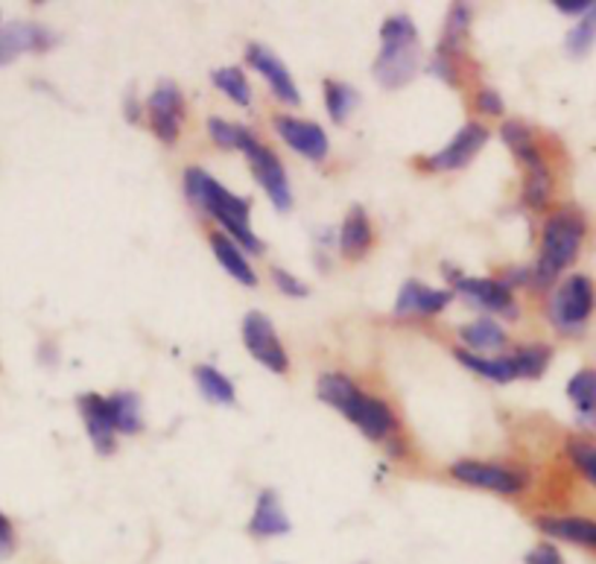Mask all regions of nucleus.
<instances>
[{"mask_svg":"<svg viewBox=\"0 0 596 564\" xmlns=\"http://www.w3.org/2000/svg\"><path fill=\"white\" fill-rule=\"evenodd\" d=\"M185 193L199 211H206L223 225L232 240H237L243 249H249L252 255L264 251V243L258 240V234L249 228V202L232 190H225L214 176H208L199 167H190L185 173Z\"/></svg>","mask_w":596,"mask_h":564,"instance_id":"obj_1","label":"nucleus"},{"mask_svg":"<svg viewBox=\"0 0 596 564\" xmlns=\"http://www.w3.org/2000/svg\"><path fill=\"white\" fill-rule=\"evenodd\" d=\"M316 392H319L322 401L330 403L334 410L354 421L357 431L369 436V439H386L395 431V415H392L389 407L381 398L360 392L351 377L337 375V372L322 375Z\"/></svg>","mask_w":596,"mask_h":564,"instance_id":"obj_2","label":"nucleus"},{"mask_svg":"<svg viewBox=\"0 0 596 564\" xmlns=\"http://www.w3.org/2000/svg\"><path fill=\"white\" fill-rule=\"evenodd\" d=\"M381 54L374 62V77L383 89H401L416 77L421 64V45L416 24L407 15H392L383 21Z\"/></svg>","mask_w":596,"mask_h":564,"instance_id":"obj_3","label":"nucleus"},{"mask_svg":"<svg viewBox=\"0 0 596 564\" xmlns=\"http://www.w3.org/2000/svg\"><path fill=\"white\" fill-rule=\"evenodd\" d=\"M582 237H585V220L576 211H559L547 220L541 234V255L533 269V281L538 287H550L576 260Z\"/></svg>","mask_w":596,"mask_h":564,"instance_id":"obj_4","label":"nucleus"},{"mask_svg":"<svg viewBox=\"0 0 596 564\" xmlns=\"http://www.w3.org/2000/svg\"><path fill=\"white\" fill-rule=\"evenodd\" d=\"M596 305V290L594 281L587 275H570L564 284H559V290L552 293L550 307V322L559 328L561 333L568 337H576L582 333V328L587 325L591 314H594Z\"/></svg>","mask_w":596,"mask_h":564,"instance_id":"obj_5","label":"nucleus"},{"mask_svg":"<svg viewBox=\"0 0 596 564\" xmlns=\"http://www.w3.org/2000/svg\"><path fill=\"white\" fill-rule=\"evenodd\" d=\"M243 155L249 158L252 173L264 190H267L269 202L278 208V211H290L293 208V193H290V181H287V173L278 162V155L269 150L264 141H258L255 134L246 132L241 141Z\"/></svg>","mask_w":596,"mask_h":564,"instance_id":"obj_6","label":"nucleus"},{"mask_svg":"<svg viewBox=\"0 0 596 564\" xmlns=\"http://www.w3.org/2000/svg\"><path fill=\"white\" fill-rule=\"evenodd\" d=\"M451 474L465 485H474V489H486V492L506 494V497H515V494L526 492L529 485V477L524 471L509 466H498V462H480V459H459L451 466Z\"/></svg>","mask_w":596,"mask_h":564,"instance_id":"obj_7","label":"nucleus"},{"mask_svg":"<svg viewBox=\"0 0 596 564\" xmlns=\"http://www.w3.org/2000/svg\"><path fill=\"white\" fill-rule=\"evenodd\" d=\"M243 345H246L252 357L264 363L276 375H284L287 368H290V357H287V349L278 340L276 325L269 322L264 314H258V310H252L243 319Z\"/></svg>","mask_w":596,"mask_h":564,"instance_id":"obj_8","label":"nucleus"},{"mask_svg":"<svg viewBox=\"0 0 596 564\" xmlns=\"http://www.w3.org/2000/svg\"><path fill=\"white\" fill-rule=\"evenodd\" d=\"M456 293L465 296L474 307H480L486 314H500L509 319H517V305L512 296V287L503 281H491V278H459L456 281Z\"/></svg>","mask_w":596,"mask_h":564,"instance_id":"obj_9","label":"nucleus"},{"mask_svg":"<svg viewBox=\"0 0 596 564\" xmlns=\"http://www.w3.org/2000/svg\"><path fill=\"white\" fill-rule=\"evenodd\" d=\"M486 141H489V129L486 126L465 124L442 153H433L424 158V167L428 171H463L465 164L471 162L474 155L486 146Z\"/></svg>","mask_w":596,"mask_h":564,"instance_id":"obj_10","label":"nucleus"},{"mask_svg":"<svg viewBox=\"0 0 596 564\" xmlns=\"http://www.w3.org/2000/svg\"><path fill=\"white\" fill-rule=\"evenodd\" d=\"M150 124L152 132L159 134L164 144H176L178 129H182V91L176 82H159L150 94Z\"/></svg>","mask_w":596,"mask_h":564,"instance_id":"obj_11","label":"nucleus"},{"mask_svg":"<svg viewBox=\"0 0 596 564\" xmlns=\"http://www.w3.org/2000/svg\"><path fill=\"white\" fill-rule=\"evenodd\" d=\"M246 62L267 80V85L281 103H287V106H299V103H302V94L295 89V82L293 77H290V71H287V64L281 62L269 47L249 45L246 47Z\"/></svg>","mask_w":596,"mask_h":564,"instance_id":"obj_12","label":"nucleus"},{"mask_svg":"<svg viewBox=\"0 0 596 564\" xmlns=\"http://www.w3.org/2000/svg\"><path fill=\"white\" fill-rule=\"evenodd\" d=\"M56 45V36L50 30L38 27V24H27V21H15L7 30H0V68L15 62L21 54L27 50H38L45 54Z\"/></svg>","mask_w":596,"mask_h":564,"instance_id":"obj_13","label":"nucleus"},{"mask_svg":"<svg viewBox=\"0 0 596 564\" xmlns=\"http://www.w3.org/2000/svg\"><path fill=\"white\" fill-rule=\"evenodd\" d=\"M276 129L284 138V144L293 146L304 158H311V162L328 158V134L322 126L311 124V120H295V117H276Z\"/></svg>","mask_w":596,"mask_h":564,"instance_id":"obj_14","label":"nucleus"},{"mask_svg":"<svg viewBox=\"0 0 596 564\" xmlns=\"http://www.w3.org/2000/svg\"><path fill=\"white\" fill-rule=\"evenodd\" d=\"M80 412L85 419V431H89V439L94 442L97 454L108 457L115 450L117 439V424L115 415H112V407H108V398H100V395H80Z\"/></svg>","mask_w":596,"mask_h":564,"instance_id":"obj_15","label":"nucleus"},{"mask_svg":"<svg viewBox=\"0 0 596 564\" xmlns=\"http://www.w3.org/2000/svg\"><path fill=\"white\" fill-rule=\"evenodd\" d=\"M454 293L451 290H430L421 281H407L401 296L395 302V316L410 319V316H436L451 305Z\"/></svg>","mask_w":596,"mask_h":564,"instance_id":"obj_16","label":"nucleus"},{"mask_svg":"<svg viewBox=\"0 0 596 564\" xmlns=\"http://www.w3.org/2000/svg\"><path fill=\"white\" fill-rule=\"evenodd\" d=\"M535 527L556 541H568V544L585 547V550L596 553V520L576 518V515H564V518L541 515V518H535Z\"/></svg>","mask_w":596,"mask_h":564,"instance_id":"obj_17","label":"nucleus"},{"mask_svg":"<svg viewBox=\"0 0 596 564\" xmlns=\"http://www.w3.org/2000/svg\"><path fill=\"white\" fill-rule=\"evenodd\" d=\"M290 518H287L284 506L278 501V494L272 489L267 492H260L258 506L252 512L249 520V532L258 538H276V536H287L290 532Z\"/></svg>","mask_w":596,"mask_h":564,"instance_id":"obj_18","label":"nucleus"},{"mask_svg":"<svg viewBox=\"0 0 596 564\" xmlns=\"http://www.w3.org/2000/svg\"><path fill=\"white\" fill-rule=\"evenodd\" d=\"M568 398L576 407L579 424L596 433V368H582L570 377Z\"/></svg>","mask_w":596,"mask_h":564,"instance_id":"obj_19","label":"nucleus"},{"mask_svg":"<svg viewBox=\"0 0 596 564\" xmlns=\"http://www.w3.org/2000/svg\"><path fill=\"white\" fill-rule=\"evenodd\" d=\"M211 249H214L220 267L232 278H237L243 287H258V275L241 251V246L229 237V234H211Z\"/></svg>","mask_w":596,"mask_h":564,"instance_id":"obj_20","label":"nucleus"},{"mask_svg":"<svg viewBox=\"0 0 596 564\" xmlns=\"http://www.w3.org/2000/svg\"><path fill=\"white\" fill-rule=\"evenodd\" d=\"M369 246H372V225H369L363 208L354 205L339 228V251L348 260H360L369 251Z\"/></svg>","mask_w":596,"mask_h":564,"instance_id":"obj_21","label":"nucleus"},{"mask_svg":"<svg viewBox=\"0 0 596 564\" xmlns=\"http://www.w3.org/2000/svg\"><path fill=\"white\" fill-rule=\"evenodd\" d=\"M465 368H471L474 375L486 377V380H494V384H509V380H517V366L515 357H480L474 351H456L454 354Z\"/></svg>","mask_w":596,"mask_h":564,"instance_id":"obj_22","label":"nucleus"},{"mask_svg":"<svg viewBox=\"0 0 596 564\" xmlns=\"http://www.w3.org/2000/svg\"><path fill=\"white\" fill-rule=\"evenodd\" d=\"M459 337H463V342L468 349L486 351V354L506 345V333H503V328H500L494 319H489V316H482V319H474L471 325H465L463 331H459Z\"/></svg>","mask_w":596,"mask_h":564,"instance_id":"obj_23","label":"nucleus"},{"mask_svg":"<svg viewBox=\"0 0 596 564\" xmlns=\"http://www.w3.org/2000/svg\"><path fill=\"white\" fill-rule=\"evenodd\" d=\"M196 386H199V392L206 395L208 401L220 403V407H232L237 401V392H234V384L223 372H217L214 366H196L194 368Z\"/></svg>","mask_w":596,"mask_h":564,"instance_id":"obj_24","label":"nucleus"},{"mask_svg":"<svg viewBox=\"0 0 596 564\" xmlns=\"http://www.w3.org/2000/svg\"><path fill=\"white\" fill-rule=\"evenodd\" d=\"M550 193H552V176H550V167H547V162H535L526 167V176H524V202L533 211H541L547 202H550Z\"/></svg>","mask_w":596,"mask_h":564,"instance_id":"obj_25","label":"nucleus"},{"mask_svg":"<svg viewBox=\"0 0 596 564\" xmlns=\"http://www.w3.org/2000/svg\"><path fill=\"white\" fill-rule=\"evenodd\" d=\"M500 134H503V141L509 144V150L515 153V158L524 164V167L541 162V150L535 146L533 132H529L521 120H509V124H503Z\"/></svg>","mask_w":596,"mask_h":564,"instance_id":"obj_26","label":"nucleus"},{"mask_svg":"<svg viewBox=\"0 0 596 564\" xmlns=\"http://www.w3.org/2000/svg\"><path fill=\"white\" fill-rule=\"evenodd\" d=\"M108 407H112V415H115L117 433H141L143 419H141V398L135 392H115L108 398Z\"/></svg>","mask_w":596,"mask_h":564,"instance_id":"obj_27","label":"nucleus"},{"mask_svg":"<svg viewBox=\"0 0 596 564\" xmlns=\"http://www.w3.org/2000/svg\"><path fill=\"white\" fill-rule=\"evenodd\" d=\"M468 21H471V10L465 3H454V10H451V15L445 21V36H442V45H439L436 56H442V59H456L459 47H463Z\"/></svg>","mask_w":596,"mask_h":564,"instance_id":"obj_28","label":"nucleus"},{"mask_svg":"<svg viewBox=\"0 0 596 564\" xmlns=\"http://www.w3.org/2000/svg\"><path fill=\"white\" fill-rule=\"evenodd\" d=\"M357 103H360V94H357L351 85L334 80L325 82V106H328V115L334 117L337 124L339 120H346V117L354 111Z\"/></svg>","mask_w":596,"mask_h":564,"instance_id":"obj_29","label":"nucleus"},{"mask_svg":"<svg viewBox=\"0 0 596 564\" xmlns=\"http://www.w3.org/2000/svg\"><path fill=\"white\" fill-rule=\"evenodd\" d=\"M211 80H214L217 89L223 91L229 99H234L237 106H252L249 80L243 77L241 68H217Z\"/></svg>","mask_w":596,"mask_h":564,"instance_id":"obj_30","label":"nucleus"},{"mask_svg":"<svg viewBox=\"0 0 596 564\" xmlns=\"http://www.w3.org/2000/svg\"><path fill=\"white\" fill-rule=\"evenodd\" d=\"M512 357H515L517 377H541L547 372V366H550L552 351L550 345H524Z\"/></svg>","mask_w":596,"mask_h":564,"instance_id":"obj_31","label":"nucleus"},{"mask_svg":"<svg viewBox=\"0 0 596 564\" xmlns=\"http://www.w3.org/2000/svg\"><path fill=\"white\" fill-rule=\"evenodd\" d=\"M596 42V3L591 7V10L582 15V21H579L576 27L570 30L568 38H564V47H568L570 56H585L591 47H594Z\"/></svg>","mask_w":596,"mask_h":564,"instance_id":"obj_32","label":"nucleus"},{"mask_svg":"<svg viewBox=\"0 0 596 564\" xmlns=\"http://www.w3.org/2000/svg\"><path fill=\"white\" fill-rule=\"evenodd\" d=\"M208 132H211L217 146H223V150H241V141L243 134H246V129L229 124L223 117H211V120H208Z\"/></svg>","mask_w":596,"mask_h":564,"instance_id":"obj_33","label":"nucleus"},{"mask_svg":"<svg viewBox=\"0 0 596 564\" xmlns=\"http://www.w3.org/2000/svg\"><path fill=\"white\" fill-rule=\"evenodd\" d=\"M568 454L570 459L582 468V474H585L591 483H596V448H591V445H585V442L573 439L568 442Z\"/></svg>","mask_w":596,"mask_h":564,"instance_id":"obj_34","label":"nucleus"},{"mask_svg":"<svg viewBox=\"0 0 596 564\" xmlns=\"http://www.w3.org/2000/svg\"><path fill=\"white\" fill-rule=\"evenodd\" d=\"M272 281H276V287H281V293H287V296H307L311 293L307 284L299 281L295 275H290L287 269H272Z\"/></svg>","mask_w":596,"mask_h":564,"instance_id":"obj_35","label":"nucleus"},{"mask_svg":"<svg viewBox=\"0 0 596 564\" xmlns=\"http://www.w3.org/2000/svg\"><path fill=\"white\" fill-rule=\"evenodd\" d=\"M15 547H19L15 527H12V520L0 512V562H7V559L15 553Z\"/></svg>","mask_w":596,"mask_h":564,"instance_id":"obj_36","label":"nucleus"},{"mask_svg":"<svg viewBox=\"0 0 596 564\" xmlns=\"http://www.w3.org/2000/svg\"><path fill=\"white\" fill-rule=\"evenodd\" d=\"M524 564H564V559L552 544H538L524 555Z\"/></svg>","mask_w":596,"mask_h":564,"instance_id":"obj_37","label":"nucleus"},{"mask_svg":"<svg viewBox=\"0 0 596 564\" xmlns=\"http://www.w3.org/2000/svg\"><path fill=\"white\" fill-rule=\"evenodd\" d=\"M477 108L486 115H503V99L494 89H482L480 97H477Z\"/></svg>","mask_w":596,"mask_h":564,"instance_id":"obj_38","label":"nucleus"},{"mask_svg":"<svg viewBox=\"0 0 596 564\" xmlns=\"http://www.w3.org/2000/svg\"><path fill=\"white\" fill-rule=\"evenodd\" d=\"M552 7L559 12H564V15H585V12L594 7V0H556Z\"/></svg>","mask_w":596,"mask_h":564,"instance_id":"obj_39","label":"nucleus"}]
</instances>
